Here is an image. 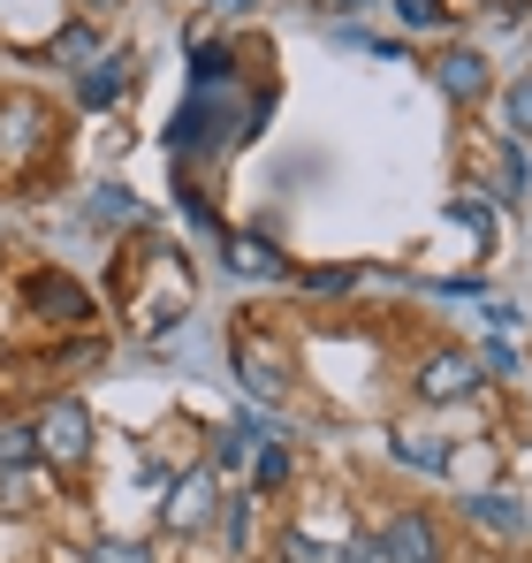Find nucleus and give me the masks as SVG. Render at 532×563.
Instances as JSON below:
<instances>
[{"label":"nucleus","mask_w":532,"mask_h":563,"mask_svg":"<svg viewBox=\"0 0 532 563\" xmlns=\"http://www.w3.org/2000/svg\"><path fill=\"white\" fill-rule=\"evenodd\" d=\"M31 442H38V457L54 472H77L91 457V411L77 404V396H54L38 419H31Z\"/></svg>","instance_id":"f257e3e1"},{"label":"nucleus","mask_w":532,"mask_h":563,"mask_svg":"<svg viewBox=\"0 0 532 563\" xmlns=\"http://www.w3.org/2000/svg\"><path fill=\"white\" fill-rule=\"evenodd\" d=\"M213 510H221V472H213V465L176 472L168 495H160V526H168V533H198V526H213Z\"/></svg>","instance_id":"f03ea898"},{"label":"nucleus","mask_w":532,"mask_h":563,"mask_svg":"<svg viewBox=\"0 0 532 563\" xmlns=\"http://www.w3.org/2000/svg\"><path fill=\"white\" fill-rule=\"evenodd\" d=\"M373 541V563H448L442 549V526L426 518V510H396L380 533H365Z\"/></svg>","instance_id":"7ed1b4c3"},{"label":"nucleus","mask_w":532,"mask_h":563,"mask_svg":"<svg viewBox=\"0 0 532 563\" xmlns=\"http://www.w3.org/2000/svg\"><path fill=\"white\" fill-rule=\"evenodd\" d=\"M472 388H479V358H472V351H434V358L411 374V396H419V404H464Z\"/></svg>","instance_id":"20e7f679"},{"label":"nucleus","mask_w":532,"mask_h":563,"mask_svg":"<svg viewBox=\"0 0 532 563\" xmlns=\"http://www.w3.org/2000/svg\"><path fill=\"white\" fill-rule=\"evenodd\" d=\"M0 145L15 153V161H38V153H54V114L38 107V99H0Z\"/></svg>","instance_id":"39448f33"},{"label":"nucleus","mask_w":532,"mask_h":563,"mask_svg":"<svg viewBox=\"0 0 532 563\" xmlns=\"http://www.w3.org/2000/svg\"><path fill=\"white\" fill-rule=\"evenodd\" d=\"M434 85H442L448 99H464V107H479V99L495 92V69H487V54H479V46H442Z\"/></svg>","instance_id":"423d86ee"},{"label":"nucleus","mask_w":532,"mask_h":563,"mask_svg":"<svg viewBox=\"0 0 532 563\" xmlns=\"http://www.w3.org/2000/svg\"><path fill=\"white\" fill-rule=\"evenodd\" d=\"M23 297H31V312H38V320H62V328H69V320H91V297L69 275H31Z\"/></svg>","instance_id":"0eeeda50"},{"label":"nucleus","mask_w":532,"mask_h":563,"mask_svg":"<svg viewBox=\"0 0 532 563\" xmlns=\"http://www.w3.org/2000/svg\"><path fill=\"white\" fill-rule=\"evenodd\" d=\"M236 380H244L252 396H281V380H289V358H274L259 335H236Z\"/></svg>","instance_id":"6e6552de"},{"label":"nucleus","mask_w":532,"mask_h":563,"mask_svg":"<svg viewBox=\"0 0 532 563\" xmlns=\"http://www.w3.org/2000/svg\"><path fill=\"white\" fill-rule=\"evenodd\" d=\"M464 518H472L479 533H495V541H518V533L532 526V510L510 503V495H464Z\"/></svg>","instance_id":"1a4fd4ad"},{"label":"nucleus","mask_w":532,"mask_h":563,"mask_svg":"<svg viewBox=\"0 0 532 563\" xmlns=\"http://www.w3.org/2000/svg\"><path fill=\"white\" fill-rule=\"evenodd\" d=\"M122 92H130V54H107V62H91L85 77H77V99L85 107H114Z\"/></svg>","instance_id":"9d476101"},{"label":"nucleus","mask_w":532,"mask_h":563,"mask_svg":"<svg viewBox=\"0 0 532 563\" xmlns=\"http://www.w3.org/2000/svg\"><path fill=\"white\" fill-rule=\"evenodd\" d=\"M38 503H46L38 457H31V465H8V472H0V510H15V518H23V510H38Z\"/></svg>","instance_id":"9b49d317"},{"label":"nucleus","mask_w":532,"mask_h":563,"mask_svg":"<svg viewBox=\"0 0 532 563\" xmlns=\"http://www.w3.org/2000/svg\"><path fill=\"white\" fill-rule=\"evenodd\" d=\"M221 244H229V267H236V275H281V252H274L266 236H236V229H221Z\"/></svg>","instance_id":"f8f14e48"},{"label":"nucleus","mask_w":532,"mask_h":563,"mask_svg":"<svg viewBox=\"0 0 532 563\" xmlns=\"http://www.w3.org/2000/svg\"><path fill=\"white\" fill-rule=\"evenodd\" d=\"M85 213H91V221H114V229H137V221H145V206H137V198H130L122 184L91 190V206H85Z\"/></svg>","instance_id":"ddd939ff"},{"label":"nucleus","mask_w":532,"mask_h":563,"mask_svg":"<svg viewBox=\"0 0 532 563\" xmlns=\"http://www.w3.org/2000/svg\"><path fill=\"white\" fill-rule=\"evenodd\" d=\"M91 54H99V23H91V15H77V23L46 46V62H85V69H91Z\"/></svg>","instance_id":"4468645a"},{"label":"nucleus","mask_w":532,"mask_h":563,"mask_svg":"<svg viewBox=\"0 0 532 563\" xmlns=\"http://www.w3.org/2000/svg\"><path fill=\"white\" fill-rule=\"evenodd\" d=\"M213 518H221V541H229V549L244 556V549H252V495H229V503H221Z\"/></svg>","instance_id":"2eb2a0df"},{"label":"nucleus","mask_w":532,"mask_h":563,"mask_svg":"<svg viewBox=\"0 0 532 563\" xmlns=\"http://www.w3.org/2000/svg\"><path fill=\"white\" fill-rule=\"evenodd\" d=\"M274 556L281 563H335V549H320L304 526H281V533H274Z\"/></svg>","instance_id":"dca6fc26"},{"label":"nucleus","mask_w":532,"mask_h":563,"mask_svg":"<svg viewBox=\"0 0 532 563\" xmlns=\"http://www.w3.org/2000/svg\"><path fill=\"white\" fill-rule=\"evenodd\" d=\"M396 457H403V465H419V472H448V442H434V434H403V442H396Z\"/></svg>","instance_id":"f3484780"},{"label":"nucleus","mask_w":532,"mask_h":563,"mask_svg":"<svg viewBox=\"0 0 532 563\" xmlns=\"http://www.w3.org/2000/svg\"><path fill=\"white\" fill-rule=\"evenodd\" d=\"M502 114H510V137L525 145V137H532V77H518V85L502 92Z\"/></svg>","instance_id":"a211bd4d"},{"label":"nucleus","mask_w":532,"mask_h":563,"mask_svg":"<svg viewBox=\"0 0 532 563\" xmlns=\"http://www.w3.org/2000/svg\"><path fill=\"white\" fill-rule=\"evenodd\" d=\"M244 450H252V434H244V427H229V434L213 442V457H206V465H213V472H236V465H244Z\"/></svg>","instance_id":"6ab92c4d"},{"label":"nucleus","mask_w":532,"mask_h":563,"mask_svg":"<svg viewBox=\"0 0 532 563\" xmlns=\"http://www.w3.org/2000/svg\"><path fill=\"white\" fill-rule=\"evenodd\" d=\"M281 479H289V450H281V442H266V450H259V495H274Z\"/></svg>","instance_id":"aec40b11"},{"label":"nucleus","mask_w":532,"mask_h":563,"mask_svg":"<svg viewBox=\"0 0 532 563\" xmlns=\"http://www.w3.org/2000/svg\"><path fill=\"white\" fill-rule=\"evenodd\" d=\"M396 15H403L411 31H434V23H448V15H442V0H396Z\"/></svg>","instance_id":"412c9836"},{"label":"nucleus","mask_w":532,"mask_h":563,"mask_svg":"<svg viewBox=\"0 0 532 563\" xmlns=\"http://www.w3.org/2000/svg\"><path fill=\"white\" fill-rule=\"evenodd\" d=\"M85 563H153V549H137V541H99Z\"/></svg>","instance_id":"4be33fe9"},{"label":"nucleus","mask_w":532,"mask_h":563,"mask_svg":"<svg viewBox=\"0 0 532 563\" xmlns=\"http://www.w3.org/2000/svg\"><path fill=\"white\" fill-rule=\"evenodd\" d=\"M472 358L495 366V374H518V351H510V343H487V351H472Z\"/></svg>","instance_id":"5701e85b"},{"label":"nucleus","mask_w":532,"mask_h":563,"mask_svg":"<svg viewBox=\"0 0 532 563\" xmlns=\"http://www.w3.org/2000/svg\"><path fill=\"white\" fill-rule=\"evenodd\" d=\"M487 15H495V23H525L532 0H487Z\"/></svg>","instance_id":"b1692460"},{"label":"nucleus","mask_w":532,"mask_h":563,"mask_svg":"<svg viewBox=\"0 0 532 563\" xmlns=\"http://www.w3.org/2000/svg\"><path fill=\"white\" fill-rule=\"evenodd\" d=\"M77 8H85L91 23H99V15H114V8H122V0H77Z\"/></svg>","instance_id":"393cba45"},{"label":"nucleus","mask_w":532,"mask_h":563,"mask_svg":"<svg viewBox=\"0 0 532 563\" xmlns=\"http://www.w3.org/2000/svg\"><path fill=\"white\" fill-rule=\"evenodd\" d=\"M229 8H252V0H229Z\"/></svg>","instance_id":"a878e982"},{"label":"nucleus","mask_w":532,"mask_h":563,"mask_svg":"<svg viewBox=\"0 0 532 563\" xmlns=\"http://www.w3.org/2000/svg\"><path fill=\"white\" fill-rule=\"evenodd\" d=\"M351 8H357V0H351Z\"/></svg>","instance_id":"bb28decb"}]
</instances>
